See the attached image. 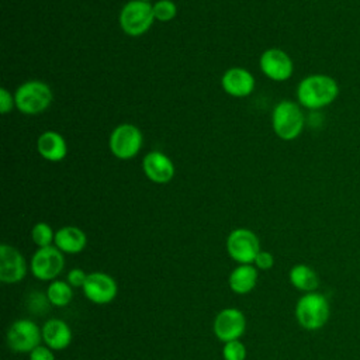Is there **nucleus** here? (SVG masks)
<instances>
[{
  "label": "nucleus",
  "mask_w": 360,
  "mask_h": 360,
  "mask_svg": "<svg viewBox=\"0 0 360 360\" xmlns=\"http://www.w3.org/2000/svg\"><path fill=\"white\" fill-rule=\"evenodd\" d=\"M255 264H256V267L260 269V270H269V269H271L273 264H274L273 255L269 253V252L260 250L259 255H257L256 259H255Z\"/></svg>",
  "instance_id": "a878e982"
},
{
  "label": "nucleus",
  "mask_w": 360,
  "mask_h": 360,
  "mask_svg": "<svg viewBox=\"0 0 360 360\" xmlns=\"http://www.w3.org/2000/svg\"><path fill=\"white\" fill-rule=\"evenodd\" d=\"M46 297L49 300V304L55 307H66L73 297L72 285L60 280L52 281L46 288Z\"/></svg>",
  "instance_id": "412c9836"
},
{
  "label": "nucleus",
  "mask_w": 360,
  "mask_h": 360,
  "mask_svg": "<svg viewBox=\"0 0 360 360\" xmlns=\"http://www.w3.org/2000/svg\"><path fill=\"white\" fill-rule=\"evenodd\" d=\"M226 250L235 262L250 264L255 263V259L260 252V242L255 232L246 228H238L229 233L226 239Z\"/></svg>",
  "instance_id": "423d86ee"
},
{
  "label": "nucleus",
  "mask_w": 360,
  "mask_h": 360,
  "mask_svg": "<svg viewBox=\"0 0 360 360\" xmlns=\"http://www.w3.org/2000/svg\"><path fill=\"white\" fill-rule=\"evenodd\" d=\"M27 273L24 256L13 246L3 243L0 246V280L6 284L20 283Z\"/></svg>",
  "instance_id": "ddd939ff"
},
{
  "label": "nucleus",
  "mask_w": 360,
  "mask_h": 360,
  "mask_svg": "<svg viewBox=\"0 0 360 360\" xmlns=\"http://www.w3.org/2000/svg\"><path fill=\"white\" fill-rule=\"evenodd\" d=\"M31 238L37 246L45 248V246H51V243L55 240V233L48 224L38 222L34 225L31 231Z\"/></svg>",
  "instance_id": "4be33fe9"
},
{
  "label": "nucleus",
  "mask_w": 360,
  "mask_h": 360,
  "mask_svg": "<svg viewBox=\"0 0 360 360\" xmlns=\"http://www.w3.org/2000/svg\"><path fill=\"white\" fill-rule=\"evenodd\" d=\"M41 339L42 329L30 319H18L7 330V345L17 353H31Z\"/></svg>",
  "instance_id": "6e6552de"
},
{
  "label": "nucleus",
  "mask_w": 360,
  "mask_h": 360,
  "mask_svg": "<svg viewBox=\"0 0 360 360\" xmlns=\"http://www.w3.org/2000/svg\"><path fill=\"white\" fill-rule=\"evenodd\" d=\"M141 1H149V0H141Z\"/></svg>",
  "instance_id": "c756f323"
},
{
  "label": "nucleus",
  "mask_w": 360,
  "mask_h": 360,
  "mask_svg": "<svg viewBox=\"0 0 360 360\" xmlns=\"http://www.w3.org/2000/svg\"><path fill=\"white\" fill-rule=\"evenodd\" d=\"M145 176L158 184L169 183L174 176V165L169 156L162 152H149L142 162Z\"/></svg>",
  "instance_id": "4468645a"
},
{
  "label": "nucleus",
  "mask_w": 360,
  "mask_h": 360,
  "mask_svg": "<svg viewBox=\"0 0 360 360\" xmlns=\"http://www.w3.org/2000/svg\"><path fill=\"white\" fill-rule=\"evenodd\" d=\"M329 302L321 292L304 294L295 305V318L298 323L307 330L321 329L329 319Z\"/></svg>",
  "instance_id": "f03ea898"
},
{
  "label": "nucleus",
  "mask_w": 360,
  "mask_h": 360,
  "mask_svg": "<svg viewBox=\"0 0 360 360\" xmlns=\"http://www.w3.org/2000/svg\"><path fill=\"white\" fill-rule=\"evenodd\" d=\"M245 315L236 308H225L215 316L214 333L224 343L238 340L245 333Z\"/></svg>",
  "instance_id": "9d476101"
},
{
  "label": "nucleus",
  "mask_w": 360,
  "mask_h": 360,
  "mask_svg": "<svg viewBox=\"0 0 360 360\" xmlns=\"http://www.w3.org/2000/svg\"><path fill=\"white\" fill-rule=\"evenodd\" d=\"M42 340L49 349L63 350L72 342V330L60 319H49L42 326Z\"/></svg>",
  "instance_id": "f3484780"
},
{
  "label": "nucleus",
  "mask_w": 360,
  "mask_h": 360,
  "mask_svg": "<svg viewBox=\"0 0 360 360\" xmlns=\"http://www.w3.org/2000/svg\"><path fill=\"white\" fill-rule=\"evenodd\" d=\"M221 84L229 96L246 97L255 89V77L243 68H231L222 75Z\"/></svg>",
  "instance_id": "2eb2a0df"
},
{
  "label": "nucleus",
  "mask_w": 360,
  "mask_h": 360,
  "mask_svg": "<svg viewBox=\"0 0 360 360\" xmlns=\"http://www.w3.org/2000/svg\"><path fill=\"white\" fill-rule=\"evenodd\" d=\"M86 278H87V274L82 269H72L68 273V283L72 287H83Z\"/></svg>",
  "instance_id": "bb28decb"
},
{
  "label": "nucleus",
  "mask_w": 360,
  "mask_h": 360,
  "mask_svg": "<svg viewBox=\"0 0 360 360\" xmlns=\"http://www.w3.org/2000/svg\"><path fill=\"white\" fill-rule=\"evenodd\" d=\"M108 145L115 158L131 159L142 148V132L132 124H121L112 129Z\"/></svg>",
  "instance_id": "0eeeda50"
},
{
  "label": "nucleus",
  "mask_w": 360,
  "mask_h": 360,
  "mask_svg": "<svg viewBox=\"0 0 360 360\" xmlns=\"http://www.w3.org/2000/svg\"><path fill=\"white\" fill-rule=\"evenodd\" d=\"M55 246L63 253H79L86 248V233L77 226H63L55 233Z\"/></svg>",
  "instance_id": "a211bd4d"
},
{
  "label": "nucleus",
  "mask_w": 360,
  "mask_h": 360,
  "mask_svg": "<svg viewBox=\"0 0 360 360\" xmlns=\"http://www.w3.org/2000/svg\"><path fill=\"white\" fill-rule=\"evenodd\" d=\"M39 155L49 162L63 160L68 155V145L65 138L55 131H45L37 141Z\"/></svg>",
  "instance_id": "dca6fc26"
},
{
  "label": "nucleus",
  "mask_w": 360,
  "mask_h": 360,
  "mask_svg": "<svg viewBox=\"0 0 360 360\" xmlns=\"http://www.w3.org/2000/svg\"><path fill=\"white\" fill-rule=\"evenodd\" d=\"M222 356L225 360H245L246 359V347L242 342L231 340L226 342L222 350Z\"/></svg>",
  "instance_id": "b1692460"
},
{
  "label": "nucleus",
  "mask_w": 360,
  "mask_h": 360,
  "mask_svg": "<svg viewBox=\"0 0 360 360\" xmlns=\"http://www.w3.org/2000/svg\"><path fill=\"white\" fill-rule=\"evenodd\" d=\"M257 281V270L252 264H240L229 276V287L236 294L250 292Z\"/></svg>",
  "instance_id": "6ab92c4d"
},
{
  "label": "nucleus",
  "mask_w": 360,
  "mask_h": 360,
  "mask_svg": "<svg viewBox=\"0 0 360 360\" xmlns=\"http://www.w3.org/2000/svg\"><path fill=\"white\" fill-rule=\"evenodd\" d=\"M260 69L271 80H287L294 70L291 58L278 48L266 49L260 56Z\"/></svg>",
  "instance_id": "f8f14e48"
},
{
  "label": "nucleus",
  "mask_w": 360,
  "mask_h": 360,
  "mask_svg": "<svg viewBox=\"0 0 360 360\" xmlns=\"http://www.w3.org/2000/svg\"><path fill=\"white\" fill-rule=\"evenodd\" d=\"M48 302H49L48 297L44 295V294H41L39 291L31 294L30 298H28V301H27L30 311H31V312H35V314H41V312L46 311Z\"/></svg>",
  "instance_id": "393cba45"
},
{
  "label": "nucleus",
  "mask_w": 360,
  "mask_h": 360,
  "mask_svg": "<svg viewBox=\"0 0 360 360\" xmlns=\"http://www.w3.org/2000/svg\"><path fill=\"white\" fill-rule=\"evenodd\" d=\"M51 87L39 80H30L22 83L15 94V107L24 114H39L45 111L52 103Z\"/></svg>",
  "instance_id": "7ed1b4c3"
},
{
  "label": "nucleus",
  "mask_w": 360,
  "mask_h": 360,
  "mask_svg": "<svg viewBox=\"0 0 360 360\" xmlns=\"http://www.w3.org/2000/svg\"><path fill=\"white\" fill-rule=\"evenodd\" d=\"M290 283L301 291L305 292H312L318 288L319 285V278L315 270L307 264H295L290 270Z\"/></svg>",
  "instance_id": "aec40b11"
},
{
  "label": "nucleus",
  "mask_w": 360,
  "mask_h": 360,
  "mask_svg": "<svg viewBox=\"0 0 360 360\" xmlns=\"http://www.w3.org/2000/svg\"><path fill=\"white\" fill-rule=\"evenodd\" d=\"M155 21L153 7L148 1L131 0L120 13V25L131 37L145 34Z\"/></svg>",
  "instance_id": "39448f33"
},
{
  "label": "nucleus",
  "mask_w": 360,
  "mask_h": 360,
  "mask_svg": "<svg viewBox=\"0 0 360 360\" xmlns=\"http://www.w3.org/2000/svg\"><path fill=\"white\" fill-rule=\"evenodd\" d=\"M152 7H153L155 20L162 22L173 20L177 14V7L172 0H159Z\"/></svg>",
  "instance_id": "5701e85b"
},
{
  "label": "nucleus",
  "mask_w": 360,
  "mask_h": 360,
  "mask_svg": "<svg viewBox=\"0 0 360 360\" xmlns=\"http://www.w3.org/2000/svg\"><path fill=\"white\" fill-rule=\"evenodd\" d=\"M65 266L62 252L56 246L39 248L31 257V273L38 280H53Z\"/></svg>",
  "instance_id": "1a4fd4ad"
},
{
  "label": "nucleus",
  "mask_w": 360,
  "mask_h": 360,
  "mask_svg": "<svg viewBox=\"0 0 360 360\" xmlns=\"http://www.w3.org/2000/svg\"><path fill=\"white\" fill-rule=\"evenodd\" d=\"M339 94L335 79L326 75H311L302 79L297 89V97L301 105L309 110H318L330 104Z\"/></svg>",
  "instance_id": "f257e3e1"
},
{
  "label": "nucleus",
  "mask_w": 360,
  "mask_h": 360,
  "mask_svg": "<svg viewBox=\"0 0 360 360\" xmlns=\"http://www.w3.org/2000/svg\"><path fill=\"white\" fill-rule=\"evenodd\" d=\"M30 360H55V356L48 346H37L30 353Z\"/></svg>",
  "instance_id": "c85d7f7f"
},
{
  "label": "nucleus",
  "mask_w": 360,
  "mask_h": 360,
  "mask_svg": "<svg viewBox=\"0 0 360 360\" xmlns=\"http://www.w3.org/2000/svg\"><path fill=\"white\" fill-rule=\"evenodd\" d=\"M14 104H15V100L10 94V91L6 89H0V111H1V114H7L8 111H11Z\"/></svg>",
  "instance_id": "cd10ccee"
},
{
  "label": "nucleus",
  "mask_w": 360,
  "mask_h": 360,
  "mask_svg": "<svg viewBox=\"0 0 360 360\" xmlns=\"http://www.w3.org/2000/svg\"><path fill=\"white\" fill-rule=\"evenodd\" d=\"M271 125L278 138L292 141L302 132L304 114L298 104L288 100L280 101L273 110Z\"/></svg>",
  "instance_id": "20e7f679"
},
{
  "label": "nucleus",
  "mask_w": 360,
  "mask_h": 360,
  "mask_svg": "<svg viewBox=\"0 0 360 360\" xmlns=\"http://www.w3.org/2000/svg\"><path fill=\"white\" fill-rule=\"evenodd\" d=\"M117 283L115 280L101 271H93L87 274V278L83 284V292L87 300L94 304H108L117 295Z\"/></svg>",
  "instance_id": "9b49d317"
}]
</instances>
